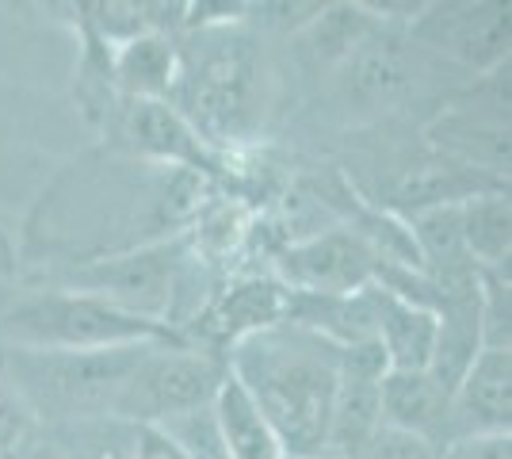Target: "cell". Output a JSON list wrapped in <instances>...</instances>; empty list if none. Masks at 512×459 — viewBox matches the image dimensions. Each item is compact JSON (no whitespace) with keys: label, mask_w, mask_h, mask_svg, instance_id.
<instances>
[{"label":"cell","mask_w":512,"mask_h":459,"mask_svg":"<svg viewBox=\"0 0 512 459\" xmlns=\"http://www.w3.org/2000/svg\"><path fill=\"white\" fill-rule=\"evenodd\" d=\"M226 368L276 429L287 459L325 456L341 349L291 322L256 333L226 352Z\"/></svg>","instance_id":"1"},{"label":"cell","mask_w":512,"mask_h":459,"mask_svg":"<svg viewBox=\"0 0 512 459\" xmlns=\"http://www.w3.org/2000/svg\"><path fill=\"white\" fill-rule=\"evenodd\" d=\"M172 96V108L192 123L211 150L218 142L249 138L264 108L253 39L230 31V23H203L199 46L180 54Z\"/></svg>","instance_id":"2"},{"label":"cell","mask_w":512,"mask_h":459,"mask_svg":"<svg viewBox=\"0 0 512 459\" xmlns=\"http://www.w3.org/2000/svg\"><path fill=\"white\" fill-rule=\"evenodd\" d=\"M150 345L96 352H43V349H4L0 379L27 402L35 421L65 425L81 417H104L115 410L119 391L130 379L134 364Z\"/></svg>","instance_id":"3"},{"label":"cell","mask_w":512,"mask_h":459,"mask_svg":"<svg viewBox=\"0 0 512 459\" xmlns=\"http://www.w3.org/2000/svg\"><path fill=\"white\" fill-rule=\"evenodd\" d=\"M4 349H43V352H96L127 349V345H172L188 341L165 322H150L127 314L85 291H35L23 295L0 314Z\"/></svg>","instance_id":"4"},{"label":"cell","mask_w":512,"mask_h":459,"mask_svg":"<svg viewBox=\"0 0 512 459\" xmlns=\"http://www.w3.org/2000/svg\"><path fill=\"white\" fill-rule=\"evenodd\" d=\"M192 249V230H184V234H169L146 245H130L123 253L88 257L65 272L62 287L96 295L127 314L165 322L172 329V306L180 295V276L192 261Z\"/></svg>","instance_id":"5"},{"label":"cell","mask_w":512,"mask_h":459,"mask_svg":"<svg viewBox=\"0 0 512 459\" xmlns=\"http://www.w3.org/2000/svg\"><path fill=\"white\" fill-rule=\"evenodd\" d=\"M226 375H230L226 356L211 352L207 345L195 341L150 345L123 383L111 414L130 425H165L172 417L211 410Z\"/></svg>","instance_id":"6"},{"label":"cell","mask_w":512,"mask_h":459,"mask_svg":"<svg viewBox=\"0 0 512 459\" xmlns=\"http://www.w3.org/2000/svg\"><path fill=\"white\" fill-rule=\"evenodd\" d=\"M383 257L367 245V241L348 230H321L302 241H291L283 253H279V284L295 295H329V299H341V295H356L363 287H371L379 280V268Z\"/></svg>","instance_id":"7"},{"label":"cell","mask_w":512,"mask_h":459,"mask_svg":"<svg viewBox=\"0 0 512 459\" xmlns=\"http://www.w3.org/2000/svg\"><path fill=\"white\" fill-rule=\"evenodd\" d=\"M421 50L448 54L470 69H497L509 58V8L505 4H432L413 16Z\"/></svg>","instance_id":"8"},{"label":"cell","mask_w":512,"mask_h":459,"mask_svg":"<svg viewBox=\"0 0 512 459\" xmlns=\"http://www.w3.org/2000/svg\"><path fill=\"white\" fill-rule=\"evenodd\" d=\"M383 375L386 360L375 341L341 349V383H337V398H333L325 456L360 459L371 437L383 429V410H379V379Z\"/></svg>","instance_id":"9"},{"label":"cell","mask_w":512,"mask_h":459,"mask_svg":"<svg viewBox=\"0 0 512 459\" xmlns=\"http://www.w3.org/2000/svg\"><path fill=\"white\" fill-rule=\"evenodd\" d=\"M417 50L409 54V43L398 35H386L383 23L363 39L341 66H337V88L344 104L356 111L394 108L402 96L417 85Z\"/></svg>","instance_id":"10"},{"label":"cell","mask_w":512,"mask_h":459,"mask_svg":"<svg viewBox=\"0 0 512 459\" xmlns=\"http://www.w3.org/2000/svg\"><path fill=\"white\" fill-rule=\"evenodd\" d=\"M512 421V352L482 349L448 398V440L509 433Z\"/></svg>","instance_id":"11"},{"label":"cell","mask_w":512,"mask_h":459,"mask_svg":"<svg viewBox=\"0 0 512 459\" xmlns=\"http://www.w3.org/2000/svg\"><path fill=\"white\" fill-rule=\"evenodd\" d=\"M123 138L146 161L172 165L184 173H214V150L195 134V127L169 100H130L123 115Z\"/></svg>","instance_id":"12"},{"label":"cell","mask_w":512,"mask_h":459,"mask_svg":"<svg viewBox=\"0 0 512 459\" xmlns=\"http://www.w3.org/2000/svg\"><path fill=\"white\" fill-rule=\"evenodd\" d=\"M287 303H291V291L279 280H256V276L237 280L214 299V306L203 314L199 326L214 341L211 349L226 356L241 341L287 322Z\"/></svg>","instance_id":"13"},{"label":"cell","mask_w":512,"mask_h":459,"mask_svg":"<svg viewBox=\"0 0 512 459\" xmlns=\"http://www.w3.org/2000/svg\"><path fill=\"white\" fill-rule=\"evenodd\" d=\"M371 303H375V345L383 352L386 372H428L440 329L436 314L379 284H371Z\"/></svg>","instance_id":"14"},{"label":"cell","mask_w":512,"mask_h":459,"mask_svg":"<svg viewBox=\"0 0 512 459\" xmlns=\"http://www.w3.org/2000/svg\"><path fill=\"white\" fill-rule=\"evenodd\" d=\"M451 394L428 372H386L379 379V410L386 429L421 437L436 452L448 444Z\"/></svg>","instance_id":"15"},{"label":"cell","mask_w":512,"mask_h":459,"mask_svg":"<svg viewBox=\"0 0 512 459\" xmlns=\"http://www.w3.org/2000/svg\"><path fill=\"white\" fill-rule=\"evenodd\" d=\"M107 66L111 81L123 88L127 100H169L180 77V50L161 31H142L115 43Z\"/></svg>","instance_id":"16"},{"label":"cell","mask_w":512,"mask_h":459,"mask_svg":"<svg viewBox=\"0 0 512 459\" xmlns=\"http://www.w3.org/2000/svg\"><path fill=\"white\" fill-rule=\"evenodd\" d=\"M211 417L226 459H287L276 429L256 410V402L245 394V387L234 375H226V383L214 394Z\"/></svg>","instance_id":"17"},{"label":"cell","mask_w":512,"mask_h":459,"mask_svg":"<svg viewBox=\"0 0 512 459\" xmlns=\"http://www.w3.org/2000/svg\"><path fill=\"white\" fill-rule=\"evenodd\" d=\"M459 238L474 268H509L512 249V207L505 192H486L455 207Z\"/></svg>","instance_id":"18"},{"label":"cell","mask_w":512,"mask_h":459,"mask_svg":"<svg viewBox=\"0 0 512 459\" xmlns=\"http://www.w3.org/2000/svg\"><path fill=\"white\" fill-rule=\"evenodd\" d=\"M62 459H138V425L123 417H81L43 429Z\"/></svg>","instance_id":"19"},{"label":"cell","mask_w":512,"mask_h":459,"mask_svg":"<svg viewBox=\"0 0 512 459\" xmlns=\"http://www.w3.org/2000/svg\"><path fill=\"white\" fill-rule=\"evenodd\" d=\"M383 23V16H375V8L363 4H329L318 8L310 23H306V43L314 46L325 66H341L344 58Z\"/></svg>","instance_id":"20"},{"label":"cell","mask_w":512,"mask_h":459,"mask_svg":"<svg viewBox=\"0 0 512 459\" xmlns=\"http://www.w3.org/2000/svg\"><path fill=\"white\" fill-rule=\"evenodd\" d=\"M43 433L20 394L0 379V459H20V452Z\"/></svg>","instance_id":"21"},{"label":"cell","mask_w":512,"mask_h":459,"mask_svg":"<svg viewBox=\"0 0 512 459\" xmlns=\"http://www.w3.org/2000/svg\"><path fill=\"white\" fill-rule=\"evenodd\" d=\"M360 459H436V448L425 444L421 437H409V433H398V429H379L371 444L363 448Z\"/></svg>","instance_id":"22"},{"label":"cell","mask_w":512,"mask_h":459,"mask_svg":"<svg viewBox=\"0 0 512 459\" xmlns=\"http://www.w3.org/2000/svg\"><path fill=\"white\" fill-rule=\"evenodd\" d=\"M436 459H512V437L509 433L455 437L436 452Z\"/></svg>","instance_id":"23"},{"label":"cell","mask_w":512,"mask_h":459,"mask_svg":"<svg viewBox=\"0 0 512 459\" xmlns=\"http://www.w3.org/2000/svg\"><path fill=\"white\" fill-rule=\"evenodd\" d=\"M138 459H192L161 425H138Z\"/></svg>","instance_id":"24"},{"label":"cell","mask_w":512,"mask_h":459,"mask_svg":"<svg viewBox=\"0 0 512 459\" xmlns=\"http://www.w3.org/2000/svg\"><path fill=\"white\" fill-rule=\"evenodd\" d=\"M20 459H62V456H58V448L50 444V437H46V433H39V437L31 440V444L20 452Z\"/></svg>","instance_id":"25"},{"label":"cell","mask_w":512,"mask_h":459,"mask_svg":"<svg viewBox=\"0 0 512 459\" xmlns=\"http://www.w3.org/2000/svg\"><path fill=\"white\" fill-rule=\"evenodd\" d=\"M314 459H337V456H314Z\"/></svg>","instance_id":"26"}]
</instances>
